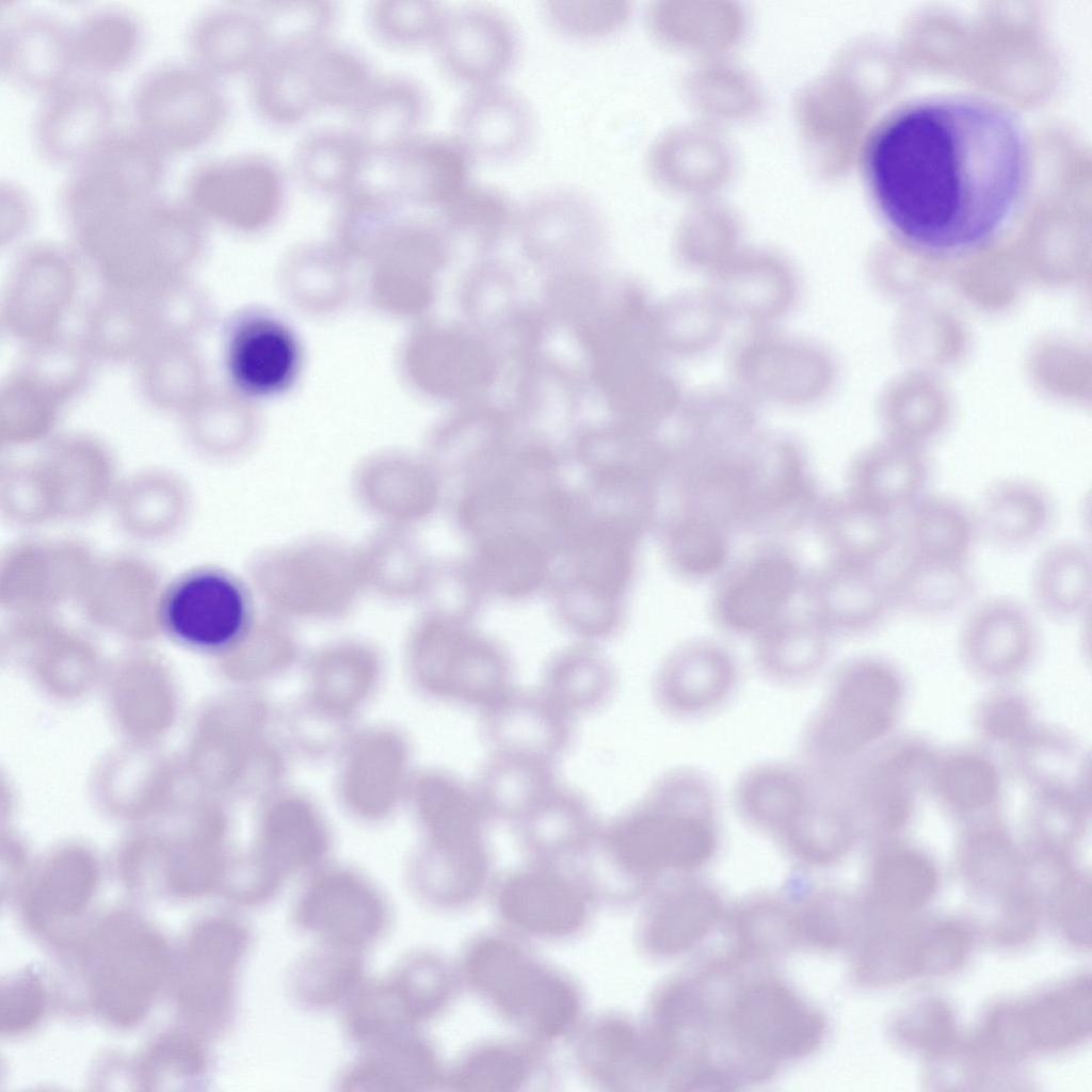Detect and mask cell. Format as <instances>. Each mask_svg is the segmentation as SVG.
<instances>
[{
  "mask_svg": "<svg viewBox=\"0 0 1092 1092\" xmlns=\"http://www.w3.org/2000/svg\"><path fill=\"white\" fill-rule=\"evenodd\" d=\"M166 160L132 128L117 129L71 166L58 200L78 228L160 195Z\"/></svg>",
  "mask_w": 1092,
  "mask_h": 1092,
  "instance_id": "5b68a950",
  "label": "cell"
},
{
  "mask_svg": "<svg viewBox=\"0 0 1092 1092\" xmlns=\"http://www.w3.org/2000/svg\"><path fill=\"white\" fill-rule=\"evenodd\" d=\"M158 621L161 632L187 648L226 653L247 636L252 601L232 573L196 565L166 580Z\"/></svg>",
  "mask_w": 1092,
  "mask_h": 1092,
  "instance_id": "ba28073f",
  "label": "cell"
},
{
  "mask_svg": "<svg viewBox=\"0 0 1092 1092\" xmlns=\"http://www.w3.org/2000/svg\"><path fill=\"white\" fill-rule=\"evenodd\" d=\"M893 609L937 617L967 605L977 580L968 561H944L901 555L887 578Z\"/></svg>",
  "mask_w": 1092,
  "mask_h": 1092,
  "instance_id": "e575fe53",
  "label": "cell"
},
{
  "mask_svg": "<svg viewBox=\"0 0 1092 1092\" xmlns=\"http://www.w3.org/2000/svg\"><path fill=\"white\" fill-rule=\"evenodd\" d=\"M1023 134L1003 108L969 96H940L883 122L866 150L874 200L910 244L953 252L986 240L1021 193Z\"/></svg>",
  "mask_w": 1092,
  "mask_h": 1092,
  "instance_id": "6da1fadb",
  "label": "cell"
},
{
  "mask_svg": "<svg viewBox=\"0 0 1092 1092\" xmlns=\"http://www.w3.org/2000/svg\"><path fill=\"white\" fill-rule=\"evenodd\" d=\"M55 504L59 521H78L110 507L122 479L102 449L68 443L37 460Z\"/></svg>",
  "mask_w": 1092,
  "mask_h": 1092,
  "instance_id": "f1b7e54d",
  "label": "cell"
},
{
  "mask_svg": "<svg viewBox=\"0 0 1092 1092\" xmlns=\"http://www.w3.org/2000/svg\"><path fill=\"white\" fill-rule=\"evenodd\" d=\"M475 162L452 132L425 130L384 161L385 181L404 206L438 209L472 178Z\"/></svg>",
  "mask_w": 1092,
  "mask_h": 1092,
  "instance_id": "603a6c76",
  "label": "cell"
},
{
  "mask_svg": "<svg viewBox=\"0 0 1092 1092\" xmlns=\"http://www.w3.org/2000/svg\"><path fill=\"white\" fill-rule=\"evenodd\" d=\"M718 839L710 783L694 770L676 769L601 825L580 870L598 903L626 904L663 874L705 863Z\"/></svg>",
  "mask_w": 1092,
  "mask_h": 1092,
  "instance_id": "7a4b0ae2",
  "label": "cell"
},
{
  "mask_svg": "<svg viewBox=\"0 0 1092 1092\" xmlns=\"http://www.w3.org/2000/svg\"><path fill=\"white\" fill-rule=\"evenodd\" d=\"M523 49V33L514 17L481 1L447 6L431 46L439 70L463 90L507 81Z\"/></svg>",
  "mask_w": 1092,
  "mask_h": 1092,
  "instance_id": "30bf717a",
  "label": "cell"
},
{
  "mask_svg": "<svg viewBox=\"0 0 1092 1092\" xmlns=\"http://www.w3.org/2000/svg\"><path fill=\"white\" fill-rule=\"evenodd\" d=\"M166 580L149 559L133 552L98 557L76 606L91 623L131 635L159 629Z\"/></svg>",
  "mask_w": 1092,
  "mask_h": 1092,
  "instance_id": "9a60e30c",
  "label": "cell"
},
{
  "mask_svg": "<svg viewBox=\"0 0 1092 1092\" xmlns=\"http://www.w3.org/2000/svg\"><path fill=\"white\" fill-rule=\"evenodd\" d=\"M617 677L612 664L589 647L567 649L546 665L541 690L577 719L601 709L614 695Z\"/></svg>",
  "mask_w": 1092,
  "mask_h": 1092,
  "instance_id": "b9f144b4",
  "label": "cell"
},
{
  "mask_svg": "<svg viewBox=\"0 0 1092 1092\" xmlns=\"http://www.w3.org/2000/svg\"><path fill=\"white\" fill-rule=\"evenodd\" d=\"M1030 590L1034 606L1046 616L1066 621L1090 609L1092 561L1081 542L1063 540L1046 547L1034 562Z\"/></svg>",
  "mask_w": 1092,
  "mask_h": 1092,
  "instance_id": "f35d334b",
  "label": "cell"
},
{
  "mask_svg": "<svg viewBox=\"0 0 1092 1092\" xmlns=\"http://www.w3.org/2000/svg\"><path fill=\"white\" fill-rule=\"evenodd\" d=\"M894 673L883 663L862 659L845 665L810 718L804 748L824 764L851 756L889 728L899 700Z\"/></svg>",
  "mask_w": 1092,
  "mask_h": 1092,
  "instance_id": "52a82bcc",
  "label": "cell"
},
{
  "mask_svg": "<svg viewBox=\"0 0 1092 1092\" xmlns=\"http://www.w3.org/2000/svg\"><path fill=\"white\" fill-rule=\"evenodd\" d=\"M943 797L954 807L971 810L989 803L997 788V775L983 759L960 756L948 761L938 776Z\"/></svg>",
  "mask_w": 1092,
  "mask_h": 1092,
  "instance_id": "db71d44e",
  "label": "cell"
},
{
  "mask_svg": "<svg viewBox=\"0 0 1092 1092\" xmlns=\"http://www.w3.org/2000/svg\"><path fill=\"white\" fill-rule=\"evenodd\" d=\"M98 557L73 537L25 539L0 560V605L7 614L57 612L77 604Z\"/></svg>",
  "mask_w": 1092,
  "mask_h": 1092,
  "instance_id": "8fae6325",
  "label": "cell"
},
{
  "mask_svg": "<svg viewBox=\"0 0 1092 1092\" xmlns=\"http://www.w3.org/2000/svg\"><path fill=\"white\" fill-rule=\"evenodd\" d=\"M814 785L799 770L783 764H764L738 781L736 805L744 820L782 837L803 815Z\"/></svg>",
  "mask_w": 1092,
  "mask_h": 1092,
  "instance_id": "74e56055",
  "label": "cell"
},
{
  "mask_svg": "<svg viewBox=\"0 0 1092 1092\" xmlns=\"http://www.w3.org/2000/svg\"><path fill=\"white\" fill-rule=\"evenodd\" d=\"M71 32L77 73L98 80L130 67L144 44L141 19L118 5L85 11L71 23Z\"/></svg>",
  "mask_w": 1092,
  "mask_h": 1092,
  "instance_id": "d590c367",
  "label": "cell"
},
{
  "mask_svg": "<svg viewBox=\"0 0 1092 1092\" xmlns=\"http://www.w3.org/2000/svg\"><path fill=\"white\" fill-rule=\"evenodd\" d=\"M1090 1023V982L1080 981L998 1011L989 1023V1035L1009 1054L1051 1050L1083 1038Z\"/></svg>",
  "mask_w": 1092,
  "mask_h": 1092,
  "instance_id": "ffe728a7",
  "label": "cell"
},
{
  "mask_svg": "<svg viewBox=\"0 0 1092 1092\" xmlns=\"http://www.w3.org/2000/svg\"><path fill=\"white\" fill-rule=\"evenodd\" d=\"M553 762L489 752L471 784L489 822L515 825L558 782Z\"/></svg>",
  "mask_w": 1092,
  "mask_h": 1092,
  "instance_id": "836d02e7",
  "label": "cell"
},
{
  "mask_svg": "<svg viewBox=\"0 0 1092 1092\" xmlns=\"http://www.w3.org/2000/svg\"><path fill=\"white\" fill-rule=\"evenodd\" d=\"M781 839L800 858L825 863L837 858L850 845L852 822L828 791L815 788L808 807Z\"/></svg>",
  "mask_w": 1092,
  "mask_h": 1092,
  "instance_id": "f6af8a7d",
  "label": "cell"
},
{
  "mask_svg": "<svg viewBox=\"0 0 1092 1092\" xmlns=\"http://www.w3.org/2000/svg\"><path fill=\"white\" fill-rule=\"evenodd\" d=\"M420 672L430 692L478 711L513 686L505 654L477 638L437 639L424 652Z\"/></svg>",
  "mask_w": 1092,
  "mask_h": 1092,
  "instance_id": "ac0fdd59",
  "label": "cell"
},
{
  "mask_svg": "<svg viewBox=\"0 0 1092 1092\" xmlns=\"http://www.w3.org/2000/svg\"><path fill=\"white\" fill-rule=\"evenodd\" d=\"M526 942L504 929L477 935L464 952L463 981L519 1033L548 1047L571 1042L584 1021L582 993Z\"/></svg>",
  "mask_w": 1092,
  "mask_h": 1092,
  "instance_id": "3957f363",
  "label": "cell"
},
{
  "mask_svg": "<svg viewBox=\"0 0 1092 1092\" xmlns=\"http://www.w3.org/2000/svg\"><path fill=\"white\" fill-rule=\"evenodd\" d=\"M117 102L102 80L76 76L41 97L32 140L47 162L70 168L117 130Z\"/></svg>",
  "mask_w": 1092,
  "mask_h": 1092,
  "instance_id": "7c38bea8",
  "label": "cell"
},
{
  "mask_svg": "<svg viewBox=\"0 0 1092 1092\" xmlns=\"http://www.w3.org/2000/svg\"><path fill=\"white\" fill-rule=\"evenodd\" d=\"M835 534L845 563L874 567L899 547L898 516L848 497L836 511Z\"/></svg>",
  "mask_w": 1092,
  "mask_h": 1092,
  "instance_id": "ee69618b",
  "label": "cell"
},
{
  "mask_svg": "<svg viewBox=\"0 0 1092 1092\" xmlns=\"http://www.w3.org/2000/svg\"><path fill=\"white\" fill-rule=\"evenodd\" d=\"M822 643L808 633L777 636L761 651L765 670L775 678L799 680L814 672L822 661Z\"/></svg>",
  "mask_w": 1092,
  "mask_h": 1092,
  "instance_id": "9f6ffc18",
  "label": "cell"
},
{
  "mask_svg": "<svg viewBox=\"0 0 1092 1092\" xmlns=\"http://www.w3.org/2000/svg\"><path fill=\"white\" fill-rule=\"evenodd\" d=\"M184 45L190 62L224 80L247 77L271 42L254 2H228L197 13L187 28Z\"/></svg>",
  "mask_w": 1092,
  "mask_h": 1092,
  "instance_id": "e0dca14e",
  "label": "cell"
},
{
  "mask_svg": "<svg viewBox=\"0 0 1092 1092\" xmlns=\"http://www.w3.org/2000/svg\"><path fill=\"white\" fill-rule=\"evenodd\" d=\"M534 102L508 80L463 90L452 114V133L473 160L511 162L533 145L539 130Z\"/></svg>",
  "mask_w": 1092,
  "mask_h": 1092,
  "instance_id": "4fadbf2b",
  "label": "cell"
},
{
  "mask_svg": "<svg viewBox=\"0 0 1092 1092\" xmlns=\"http://www.w3.org/2000/svg\"><path fill=\"white\" fill-rule=\"evenodd\" d=\"M370 162L349 126H318L294 144L290 172L310 193L335 200L367 178Z\"/></svg>",
  "mask_w": 1092,
  "mask_h": 1092,
  "instance_id": "4dcf8cb0",
  "label": "cell"
},
{
  "mask_svg": "<svg viewBox=\"0 0 1092 1092\" xmlns=\"http://www.w3.org/2000/svg\"><path fill=\"white\" fill-rule=\"evenodd\" d=\"M571 1042L579 1073L605 1090L632 1089L659 1070L646 1030L617 1012L584 1019Z\"/></svg>",
  "mask_w": 1092,
  "mask_h": 1092,
  "instance_id": "d6986e66",
  "label": "cell"
},
{
  "mask_svg": "<svg viewBox=\"0 0 1092 1092\" xmlns=\"http://www.w3.org/2000/svg\"><path fill=\"white\" fill-rule=\"evenodd\" d=\"M575 721L540 687L512 686L479 711L480 732L489 752L553 764L571 748Z\"/></svg>",
  "mask_w": 1092,
  "mask_h": 1092,
  "instance_id": "2e32d148",
  "label": "cell"
},
{
  "mask_svg": "<svg viewBox=\"0 0 1092 1092\" xmlns=\"http://www.w3.org/2000/svg\"><path fill=\"white\" fill-rule=\"evenodd\" d=\"M306 69L318 110L348 114L363 101L380 76L360 50L334 36L309 48Z\"/></svg>",
  "mask_w": 1092,
  "mask_h": 1092,
  "instance_id": "60d3db41",
  "label": "cell"
},
{
  "mask_svg": "<svg viewBox=\"0 0 1092 1092\" xmlns=\"http://www.w3.org/2000/svg\"><path fill=\"white\" fill-rule=\"evenodd\" d=\"M736 669L718 646L696 643L673 654L658 670L653 684L657 705L675 717H694L713 710L730 694Z\"/></svg>",
  "mask_w": 1092,
  "mask_h": 1092,
  "instance_id": "83f0119b",
  "label": "cell"
},
{
  "mask_svg": "<svg viewBox=\"0 0 1092 1092\" xmlns=\"http://www.w3.org/2000/svg\"><path fill=\"white\" fill-rule=\"evenodd\" d=\"M601 825L587 797L559 784L514 826L528 860L576 864L593 848Z\"/></svg>",
  "mask_w": 1092,
  "mask_h": 1092,
  "instance_id": "484cf974",
  "label": "cell"
},
{
  "mask_svg": "<svg viewBox=\"0 0 1092 1092\" xmlns=\"http://www.w3.org/2000/svg\"><path fill=\"white\" fill-rule=\"evenodd\" d=\"M491 896L502 929L525 941L575 938L598 904L575 864L531 860L496 878Z\"/></svg>",
  "mask_w": 1092,
  "mask_h": 1092,
  "instance_id": "8992f818",
  "label": "cell"
},
{
  "mask_svg": "<svg viewBox=\"0 0 1092 1092\" xmlns=\"http://www.w3.org/2000/svg\"><path fill=\"white\" fill-rule=\"evenodd\" d=\"M129 111L131 128L168 158L212 142L229 119L230 100L223 80L186 59L143 73L130 93Z\"/></svg>",
  "mask_w": 1092,
  "mask_h": 1092,
  "instance_id": "277c9868",
  "label": "cell"
},
{
  "mask_svg": "<svg viewBox=\"0 0 1092 1092\" xmlns=\"http://www.w3.org/2000/svg\"><path fill=\"white\" fill-rule=\"evenodd\" d=\"M493 182L471 178L438 210L452 227L478 237H493L517 220L519 202Z\"/></svg>",
  "mask_w": 1092,
  "mask_h": 1092,
  "instance_id": "bcb514c9",
  "label": "cell"
},
{
  "mask_svg": "<svg viewBox=\"0 0 1092 1092\" xmlns=\"http://www.w3.org/2000/svg\"><path fill=\"white\" fill-rule=\"evenodd\" d=\"M0 512L11 525L20 528L33 529L59 521L54 501L36 461L1 468Z\"/></svg>",
  "mask_w": 1092,
  "mask_h": 1092,
  "instance_id": "816d5d0a",
  "label": "cell"
},
{
  "mask_svg": "<svg viewBox=\"0 0 1092 1092\" xmlns=\"http://www.w3.org/2000/svg\"><path fill=\"white\" fill-rule=\"evenodd\" d=\"M0 73L39 97L78 76L71 23L41 7L9 10L0 25Z\"/></svg>",
  "mask_w": 1092,
  "mask_h": 1092,
  "instance_id": "5bb4252c",
  "label": "cell"
},
{
  "mask_svg": "<svg viewBox=\"0 0 1092 1092\" xmlns=\"http://www.w3.org/2000/svg\"><path fill=\"white\" fill-rule=\"evenodd\" d=\"M314 44L272 45L247 76L250 102L262 122L291 128L318 111L306 69L307 52Z\"/></svg>",
  "mask_w": 1092,
  "mask_h": 1092,
  "instance_id": "d6a6232c",
  "label": "cell"
},
{
  "mask_svg": "<svg viewBox=\"0 0 1092 1092\" xmlns=\"http://www.w3.org/2000/svg\"><path fill=\"white\" fill-rule=\"evenodd\" d=\"M288 194V175L271 156L245 151L208 158L187 174L181 198L202 219L239 228L271 222Z\"/></svg>",
  "mask_w": 1092,
  "mask_h": 1092,
  "instance_id": "9c48e42d",
  "label": "cell"
},
{
  "mask_svg": "<svg viewBox=\"0 0 1092 1092\" xmlns=\"http://www.w3.org/2000/svg\"><path fill=\"white\" fill-rule=\"evenodd\" d=\"M895 1032L906 1045L938 1050L951 1041L953 1021L945 1005L936 1000H927L903 1012L896 1022Z\"/></svg>",
  "mask_w": 1092,
  "mask_h": 1092,
  "instance_id": "6f0895ef",
  "label": "cell"
},
{
  "mask_svg": "<svg viewBox=\"0 0 1092 1092\" xmlns=\"http://www.w3.org/2000/svg\"><path fill=\"white\" fill-rule=\"evenodd\" d=\"M110 509L121 530L141 543H161L184 529L193 494L183 477L162 468L122 477Z\"/></svg>",
  "mask_w": 1092,
  "mask_h": 1092,
  "instance_id": "d4e9b609",
  "label": "cell"
},
{
  "mask_svg": "<svg viewBox=\"0 0 1092 1092\" xmlns=\"http://www.w3.org/2000/svg\"><path fill=\"white\" fill-rule=\"evenodd\" d=\"M835 621L851 630H864L881 622L893 610L887 578L874 567L845 563L830 591Z\"/></svg>",
  "mask_w": 1092,
  "mask_h": 1092,
  "instance_id": "7dc6e473",
  "label": "cell"
},
{
  "mask_svg": "<svg viewBox=\"0 0 1092 1092\" xmlns=\"http://www.w3.org/2000/svg\"><path fill=\"white\" fill-rule=\"evenodd\" d=\"M431 97L424 84L402 73L380 75L349 114V127L370 158L384 162L425 131Z\"/></svg>",
  "mask_w": 1092,
  "mask_h": 1092,
  "instance_id": "44dd1931",
  "label": "cell"
},
{
  "mask_svg": "<svg viewBox=\"0 0 1092 1092\" xmlns=\"http://www.w3.org/2000/svg\"><path fill=\"white\" fill-rule=\"evenodd\" d=\"M900 514L903 556L968 561L980 537L974 509L949 495L925 493Z\"/></svg>",
  "mask_w": 1092,
  "mask_h": 1092,
  "instance_id": "1f68e13d",
  "label": "cell"
},
{
  "mask_svg": "<svg viewBox=\"0 0 1092 1092\" xmlns=\"http://www.w3.org/2000/svg\"><path fill=\"white\" fill-rule=\"evenodd\" d=\"M549 1049L521 1033L479 1041L461 1058L455 1083L470 1091L540 1090L556 1080Z\"/></svg>",
  "mask_w": 1092,
  "mask_h": 1092,
  "instance_id": "f546056e",
  "label": "cell"
},
{
  "mask_svg": "<svg viewBox=\"0 0 1092 1092\" xmlns=\"http://www.w3.org/2000/svg\"><path fill=\"white\" fill-rule=\"evenodd\" d=\"M1063 894L1061 921L1073 938L1090 937V888L1081 881H1072Z\"/></svg>",
  "mask_w": 1092,
  "mask_h": 1092,
  "instance_id": "91938a15",
  "label": "cell"
},
{
  "mask_svg": "<svg viewBox=\"0 0 1092 1092\" xmlns=\"http://www.w3.org/2000/svg\"><path fill=\"white\" fill-rule=\"evenodd\" d=\"M446 9L434 0H374L366 6L364 21L371 37L386 48L431 49Z\"/></svg>",
  "mask_w": 1092,
  "mask_h": 1092,
  "instance_id": "7bdbcfd3",
  "label": "cell"
},
{
  "mask_svg": "<svg viewBox=\"0 0 1092 1092\" xmlns=\"http://www.w3.org/2000/svg\"><path fill=\"white\" fill-rule=\"evenodd\" d=\"M936 887V873L930 862L910 851L888 853L872 872L874 896L883 906L905 912L926 903Z\"/></svg>",
  "mask_w": 1092,
  "mask_h": 1092,
  "instance_id": "f907efd6",
  "label": "cell"
},
{
  "mask_svg": "<svg viewBox=\"0 0 1092 1092\" xmlns=\"http://www.w3.org/2000/svg\"><path fill=\"white\" fill-rule=\"evenodd\" d=\"M969 951L967 932L958 925L945 922L924 931L920 973L947 974L960 966Z\"/></svg>",
  "mask_w": 1092,
  "mask_h": 1092,
  "instance_id": "680465c9",
  "label": "cell"
},
{
  "mask_svg": "<svg viewBox=\"0 0 1092 1092\" xmlns=\"http://www.w3.org/2000/svg\"><path fill=\"white\" fill-rule=\"evenodd\" d=\"M34 197L20 182L7 178L0 181V212L9 231L27 224L34 213Z\"/></svg>",
  "mask_w": 1092,
  "mask_h": 1092,
  "instance_id": "6125c7cd",
  "label": "cell"
},
{
  "mask_svg": "<svg viewBox=\"0 0 1092 1092\" xmlns=\"http://www.w3.org/2000/svg\"><path fill=\"white\" fill-rule=\"evenodd\" d=\"M226 367L234 385L252 397H270L287 389L301 362L292 331L279 320L252 315L237 322L227 337Z\"/></svg>",
  "mask_w": 1092,
  "mask_h": 1092,
  "instance_id": "cb8c5ba5",
  "label": "cell"
},
{
  "mask_svg": "<svg viewBox=\"0 0 1092 1092\" xmlns=\"http://www.w3.org/2000/svg\"><path fill=\"white\" fill-rule=\"evenodd\" d=\"M1038 627L1032 611L1010 596H991L966 613L960 646L966 662L990 676L1019 671L1032 656Z\"/></svg>",
  "mask_w": 1092,
  "mask_h": 1092,
  "instance_id": "7402d4cb",
  "label": "cell"
},
{
  "mask_svg": "<svg viewBox=\"0 0 1092 1092\" xmlns=\"http://www.w3.org/2000/svg\"><path fill=\"white\" fill-rule=\"evenodd\" d=\"M267 27L271 46L311 44L333 36L338 9L325 0L254 2Z\"/></svg>",
  "mask_w": 1092,
  "mask_h": 1092,
  "instance_id": "f5cc1de1",
  "label": "cell"
},
{
  "mask_svg": "<svg viewBox=\"0 0 1092 1092\" xmlns=\"http://www.w3.org/2000/svg\"><path fill=\"white\" fill-rule=\"evenodd\" d=\"M671 547L682 571L694 575L716 572L727 555L726 542L718 529L698 518L687 519L679 525Z\"/></svg>",
  "mask_w": 1092,
  "mask_h": 1092,
  "instance_id": "11a10c76",
  "label": "cell"
},
{
  "mask_svg": "<svg viewBox=\"0 0 1092 1092\" xmlns=\"http://www.w3.org/2000/svg\"><path fill=\"white\" fill-rule=\"evenodd\" d=\"M335 202L336 228L354 242L384 238L404 207L385 180L368 177Z\"/></svg>",
  "mask_w": 1092,
  "mask_h": 1092,
  "instance_id": "681fc988",
  "label": "cell"
},
{
  "mask_svg": "<svg viewBox=\"0 0 1092 1092\" xmlns=\"http://www.w3.org/2000/svg\"><path fill=\"white\" fill-rule=\"evenodd\" d=\"M632 12L628 0H544L542 17L553 32L569 41L597 43L619 35Z\"/></svg>",
  "mask_w": 1092,
  "mask_h": 1092,
  "instance_id": "c3c4849f",
  "label": "cell"
},
{
  "mask_svg": "<svg viewBox=\"0 0 1092 1092\" xmlns=\"http://www.w3.org/2000/svg\"><path fill=\"white\" fill-rule=\"evenodd\" d=\"M798 580L796 566L781 556L755 561L725 591L722 615L739 631L767 627L792 596Z\"/></svg>",
  "mask_w": 1092,
  "mask_h": 1092,
  "instance_id": "ab89813d",
  "label": "cell"
},
{
  "mask_svg": "<svg viewBox=\"0 0 1092 1092\" xmlns=\"http://www.w3.org/2000/svg\"><path fill=\"white\" fill-rule=\"evenodd\" d=\"M929 467L906 446L879 447L862 456L849 476V497L873 510L896 515L925 494Z\"/></svg>",
  "mask_w": 1092,
  "mask_h": 1092,
  "instance_id": "8d00e7d4",
  "label": "cell"
},
{
  "mask_svg": "<svg viewBox=\"0 0 1092 1092\" xmlns=\"http://www.w3.org/2000/svg\"><path fill=\"white\" fill-rule=\"evenodd\" d=\"M980 537L1016 550L1044 539L1056 518L1049 492L1034 480L1008 477L991 482L974 508Z\"/></svg>",
  "mask_w": 1092,
  "mask_h": 1092,
  "instance_id": "4316f807",
  "label": "cell"
},
{
  "mask_svg": "<svg viewBox=\"0 0 1092 1092\" xmlns=\"http://www.w3.org/2000/svg\"><path fill=\"white\" fill-rule=\"evenodd\" d=\"M982 727L992 737L1003 739L1017 733L1026 722V709L1013 697L989 703L982 712Z\"/></svg>",
  "mask_w": 1092,
  "mask_h": 1092,
  "instance_id": "94428289",
  "label": "cell"
}]
</instances>
